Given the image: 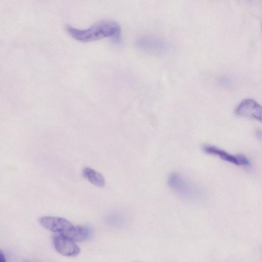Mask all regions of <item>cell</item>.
I'll return each instance as SVG.
<instances>
[{
    "label": "cell",
    "instance_id": "52a82bcc",
    "mask_svg": "<svg viewBox=\"0 0 262 262\" xmlns=\"http://www.w3.org/2000/svg\"><path fill=\"white\" fill-rule=\"evenodd\" d=\"M40 225L46 229L63 235L73 224L66 219L52 216H45L39 219Z\"/></svg>",
    "mask_w": 262,
    "mask_h": 262
},
{
    "label": "cell",
    "instance_id": "8992f818",
    "mask_svg": "<svg viewBox=\"0 0 262 262\" xmlns=\"http://www.w3.org/2000/svg\"><path fill=\"white\" fill-rule=\"evenodd\" d=\"M203 150L206 153L219 157L222 160L236 165L248 166V159L243 155H233L213 145H204Z\"/></svg>",
    "mask_w": 262,
    "mask_h": 262
},
{
    "label": "cell",
    "instance_id": "9c48e42d",
    "mask_svg": "<svg viewBox=\"0 0 262 262\" xmlns=\"http://www.w3.org/2000/svg\"><path fill=\"white\" fill-rule=\"evenodd\" d=\"M83 175L94 185L102 187L105 185V179L99 172L90 167H85L83 170Z\"/></svg>",
    "mask_w": 262,
    "mask_h": 262
},
{
    "label": "cell",
    "instance_id": "5b68a950",
    "mask_svg": "<svg viewBox=\"0 0 262 262\" xmlns=\"http://www.w3.org/2000/svg\"><path fill=\"white\" fill-rule=\"evenodd\" d=\"M235 113L241 117L261 121V107L252 99L247 98L243 100L235 109Z\"/></svg>",
    "mask_w": 262,
    "mask_h": 262
},
{
    "label": "cell",
    "instance_id": "7a4b0ae2",
    "mask_svg": "<svg viewBox=\"0 0 262 262\" xmlns=\"http://www.w3.org/2000/svg\"><path fill=\"white\" fill-rule=\"evenodd\" d=\"M167 184L178 194L187 199L196 200L201 196L200 188L179 173L173 172L169 174Z\"/></svg>",
    "mask_w": 262,
    "mask_h": 262
},
{
    "label": "cell",
    "instance_id": "ba28073f",
    "mask_svg": "<svg viewBox=\"0 0 262 262\" xmlns=\"http://www.w3.org/2000/svg\"><path fill=\"white\" fill-rule=\"evenodd\" d=\"M91 234V230L88 228L73 225L63 235L74 242H81L89 238Z\"/></svg>",
    "mask_w": 262,
    "mask_h": 262
},
{
    "label": "cell",
    "instance_id": "6da1fadb",
    "mask_svg": "<svg viewBox=\"0 0 262 262\" xmlns=\"http://www.w3.org/2000/svg\"><path fill=\"white\" fill-rule=\"evenodd\" d=\"M68 33L75 39L81 42H90L105 37H112L118 40L120 35V27L112 20H104L96 23L87 29L80 30L67 26Z\"/></svg>",
    "mask_w": 262,
    "mask_h": 262
},
{
    "label": "cell",
    "instance_id": "277c9868",
    "mask_svg": "<svg viewBox=\"0 0 262 262\" xmlns=\"http://www.w3.org/2000/svg\"><path fill=\"white\" fill-rule=\"evenodd\" d=\"M53 242L55 250L63 256L74 257L80 252V248L74 241L62 234L54 235Z\"/></svg>",
    "mask_w": 262,
    "mask_h": 262
},
{
    "label": "cell",
    "instance_id": "30bf717a",
    "mask_svg": "<svg viewBox=\"0 0 262 262\" xmlns=\"http://www.w3.org/2000/svg\"><path fill=\"white\" fill-rule=\"evenodd\" d=\"M5 256L2 251L0 250V262H5Z\"/></svg>",
    "mask_w": 262,
    "mask_h": 262
},
{
    "label": "cell",
    "instance_id": "3957f363",
    "mask_svg": "<svg viewBox=\"0 0 262 262\" xmlns=\"http://www.w3.org/2000/svg\"><path fill=\"white\" fill-rule=\"evenodd\" d=\"M137 45L143 52L156 55H164L169 50V47L165 41L152 37L139 38Z\"/></svg>",
    "mask_w": 262,
    "mask_h": 262
}]
</instances>
